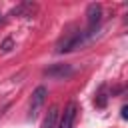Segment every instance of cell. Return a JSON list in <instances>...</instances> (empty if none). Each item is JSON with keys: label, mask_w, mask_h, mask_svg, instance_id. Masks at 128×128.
<instances>
[{"label": "cell", "mask_w": 128, "mask_h": 128, "mask_svg": "<svg viewBox=\"0 0 128 128\" xmlns=\"http://www.w3.org/2000/svg\"><path fill=\"white\" fill-rule=\"evenodd\" d=\"M76 114H78L76 102H68V106L62 112V118H60V126L58 128H72L74 126V120H76Z\"/></svg>", "instance_id": "cell-4"}, {"label": "cell", "mask_w": 128, "mask_h": 128, "mask_svg": "<svg viewBox=\"0 0 128 128\" xmlns=\"http://www.w3.org/2000/svg\"><path fill=\"white\" fill-rule=\"evenodd\" d=\"M122 118H128V106H122Z\"/></svg>", "instance_id": "cell-9"}, {"label": "cell", "mask_w": 128, "mask_h": 128, "mask_svg": "<svg viewBox=\"0 0 128 128\" xmlns=\"http://www.w3.org/2000/svg\"><path fill=\"white\" fill-rule=\"evenodd\" d=\"M12 46H14L12 38H6V40L0 44V50H2V52H10V50H12Z\"/></svg>", "instance_id": "cell-8"}, {"label": "cell", "mask_w": 128, "mask_h": 128, "mask_svg": "<svg viewBox=\"0 0 128 128\" xmlns=\"http://www.w3.org/2000/svg\"><path fill=\"white\" fill-rule=\"evenodd\" d=\"M86 20H88V34H92L98 28L100 20H102V6L96 4V2L88 4V8H86Z\"/></svg>", "instance_id": "cell-1"}, {"label": "cell", "mask_w": 128, "mask_h": 128, "mask_svg": "<svg viewBox=\"0 0 128 128\" xmlns=\"http://www.w3.org/2000/svg\"><path fill=\"white\" fill-rule=\"evenodd\" d=\"M106 100H108V98H106V92H104V88H100L98 96L94 98V104H96L98 108H104V106H106Z\"/></svg>", "instance_id": "cell-7"}, {"label": "cell", "mask_w": 128, "mask_h": 128, "mask_svg": "<svg viewBox=\"0 0 128 128\" xmlns=\"http://www.w3.org/2000/svg\"><path fill=\"white\" fill-rule=\"evenodd\" d=\"M72 72H74V68H72L70 64H54V66H50V68H46V70H44V74H46V76L56 78V80L68 78V76H72Z\"/></svg>", "instance_id": "cell-3"}, {"label": "cell", "mask_w": 128, "mask_h": 128, "mask_svg": "<svg viewBox=\"0 0 128 128\" xmlns=\"http://www.w3.org/2000/svg\"><path fill=\"white\" fill-rule=\"evenodd\" d=\"M84 34L82 32H76L74 36H70V38H66L64 42H60L58 44V52H70V50H74V48H80L82 44H84Z\"/></svg>", "instance_id": "cell-5"}, {"label": "cell", "mask_w": 128, "mask_h": 128, "mask_svg": "<svg viewBox=\"0 0 128 128\" xmlns=\"http://www.w3.org/2000/svg\"><path fill=\"white\" fill-rule=\"evenodd\" d=\"M44 100H46V88H44V86H38V88L34 90L32 102H30V114H28L30 120H36V116H38V112H40Z\"/></svg>", "instance_id": "cell-2"}, {"label": "cell", "mask_w": 128, "mask_h": 128, "mask_svg": "<svg viewBox=\"0 0 128 128\" xmlns=\"http://www.w3.org/2000/svg\"><path fill=\"white\" fill-rule=\"evenodd\" d=\"M56 124H58V106H52L46 114V120H44L42 128H56Z\"/></svg>", "instance_id": "cell-6"}]
</instances>
